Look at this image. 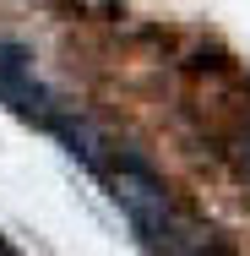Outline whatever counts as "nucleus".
I'll return each instance as SVG.
<instances>
[{
    "label": "nucleus",
    "mask_w": 250,
    "mask_h": 256,
    "mask_svg": "<svg viewBox=\"0 0 250 256\" xmlns=\"http://www.w3.org/2000/svg\"><path fill=\"white\" fill-rule=\"evenodd\" d=\"M0 256H16V251H11V246H5V240H0Z\"/></svg>",
    "instance_id": "7ed1b4c3"
},
{
    "label": "nucleus",
    "mask_w": 250,
    "mask_h": 256,
    "mask_svg": "<svg viewBox=\"0 0 250 256\" xmlns=\"http://www.w3.org/2000/svg\"><path fill=\"white\" fill-rule=\"evenodd\" d=\"M93 174H103V180H109V196L131 212V224H136V218H147V212H158V207H169V191H163L158 169H152V164L136 153V148L98 153Z\"/></svg>",
    "instance_id": "f257e3e1"
},
{
    "label": "nucleus",
    "mask_w": 250,
    "mask_h": 256,
    "mask_svg": "<svg viewBox=\"0 0 250 256\" xmlns=\"http://www.w3.org/2000/svg\"><path fill=\"white\" fill-rule=\"evenodd\" d=\"M0 104H11L16 114H27V120H49L54 104L44 93V82L33 76V60L27 50H16V44H0Z\"/></svg>",
    "instance_id": "f03ea898"
}]
</instances>
